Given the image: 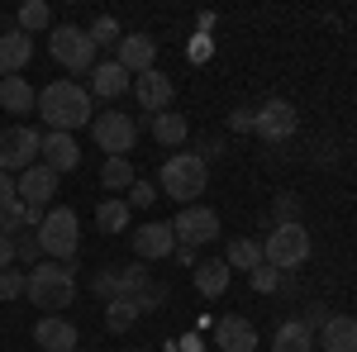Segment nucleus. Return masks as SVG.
<instances>
[{"label":"nucleus","instance_id":"49530a36","mask_svg":"<svg viewBox=\"0 0 357 352\" xmlns=\"http://www.w3.org/2000/svg\"><path fill=\"white\" fill-rule=\"evenodd\" d=\"M77 352H82V348H77Z\"/></svg>","mask_w":357,"mask_h":352},{"label":"nucleus","instance_id":"a211bd4d","mask_svg":"<svg viewBox=\"0 0 357 352\" xmlns=\"http://www.w3.org/2000/svg\"><path fill=\"white\" fill-rule=\"evenodd\" d=\"M38 162L53 167L57 176H62V171H77V167H82V148H77V138H72V134H43V153H38Z\"/></svg>","mask_w":357,"mask_h":352},{"label":"nucleus","instance_id":"5701e85b","mask_svg":"<svg viewBox=\"0 0 357 352\" xmlns=\"http://www.w3.org/2000/svg\"><path fill=\"white\" fill-rule=\"evenodd\" d=\"M143 124L153 129V138L162 143V148H181L186 138H191V124H186V114H143Z\"/></svg>","mask_w":357,"mask_h":352},{"label":"nucleus","instance_id":"f03ea898","mask_svg":"<svg viewBox=\"0 0 357 352\" xmlns=\"http://www.w3.org/2000/svg\"><path fill=\"white\" fill-rule=\"evenodd\" d=\"M24 296L33 300L38 309L62 314V309L77 300V276H72V267H62V262H38V267H29Z\"/></svg>","mask_w":357,"mask_h":352},{"label":"nucleus","instance_id":"c9c22d12","mask_svg":"<svg viewBox=\"0 0 357 352\" xmlns=\"http://www.w3.org/2000/svg\"><path fill=\"white\" fill-rule=\"evenodd\" d=\"M24 281H29V271L5 267V271H0V300H20V296H24Z\"/></svg>","mask_w":357,"mask_h":352},{"label":"nucleus","instance_id":"e433bc0d","mask_svg":"<svg viewBox=\"0 0 357 352\" xmlns=\"http://www.w3.org/2000/svg\"><path fill=\"white\" fill-rule=\"evenodd\" d=\"M134 305H138V314H153V309H162V305H167V286H148V291H138Z\"/></svg>","mask_w":357,"mask_h":352},{"label":"nucleus","instance_id":"9d476101","mask_svg":"<svg viewBox=\"0 0 357 352\" xmlns=\"http://www.w3.org/2000/svg\"><path fill=\"white\" fill-rule=\"evenodd\" d=\"M91 134H96V143H100V153L124 158V153L138 143V124L129 119V114L110 109V114H96V119H91Z\"/></svg>","mask_w":357,"mask_h":352},{"label":"nucleus","instance_id":"f3484780","mask_svg":"<svg viewBox=\"0 0 357 352\" xmlns=\"http://www.w3.org/2000/svg\"><path fill=\"white\" fill-rule=\"evenodd\" d=\"M29 57H33V38H29L24 29L0 33V82H5V77H20L29 67Z\"/></svg>","mask_w":357,"mask_h":352},{"label":"nucleus","instance_id":"4468645a","mask_svg":"<svg viewBox=\"0 0 357 352\" xmlns=\"http://www.w3.org/2000/svg\"><path fill=\"white\" fill-rule=\"evenodd\" d=\"M134 252L143 257V262H162V257H172V252H176V234H172V224H162V219L138 224V229H134Z\"/></svg>","mask_w":357,"mask_h":352},{"label":"nucleus","instance_id":"423d86ee","mask_svg":"<svg viewBox=\"0 0 357 352\" xmlns=\"http://www.w3.org/2000/svg\"><path fill=\"white\" fill-rule=\"evenodd\" d=\"M48 53H53V62L67 67V72H91V67H96V43H91V33L77 29V24L48 29Z\"/></svg>","mask_w":357,"mask_h":352},{"label":"nucleus","instance_id":"a878e982","mask_svg":"<svg viewBox=\"0 0 357 352\" xmlns=\"http://www.w3.org/2000/svg\"><path fill=\"white\" fill-rule=\"evenodd\" d=\"M314 343V333L301 324V319H286V324H276L272 333V352H310Z\"/></svg>","mask_w":357,"mask_h":352},{"label":"nucleus","instance_id":"6e6552de","mask_svg":"<svg viewBox=\"0 0 357 352\" xmlns=\"http://www.w3.org/2000/svg\"><path fill=\"white\" fill-rule=\"evenodd\" d=\"M172 234L176 247H205L220 238V215L210 205H181V215L172 219Z\"/></svg>","mask_w":357,"mask_h":352},{"label":"nucleus","instance_id":"c85d7f7f","mask_svg":"<svg viewBox=\"0 0 357 352\" xmlns=\"http://www.w3.org/2000/svg\"><path fill=\"white\" fill-rule=\"evenodd\" d=\"M96 229H105V234H119V229H129V200H105L100 210H96Z\"/></svg>","mask_w":357,"mask_h":352},{"label":"nucleus","instance_id":"473e14b6","mask_svg":"<svg viewBox=\"0 0 357 352\" xmlns=\"http://www.w3.org/2000/svg\"><path fill=\"white\" fill-rule=\"evenodd\" d=\"M248 281H252V291H257V296H276L286 276H281L276 267H267V262H262V267H252V271H248Z\"/></svg>","mask_w":357,"mask_h":352},{"label":"nucleus","instance_id":"c03bdc74","mask_svg":"<svg viewBox=\"0 0 357 352\" xmlns=\"http://www.w3.org/2000/svg\"><path fill=\"white\" fill-rule=\"evenodd\" d=\"M10 195H15V176H10V171H0V205H5Z\"/></svg>","mask_w":357,"mask_h":352},{"label":"nucleus","instance_id":"412c9836","mask_svg":"<svg viewBox=\"0 0 357 352\" xmlns=\"http://www.w3.org/2000/svg\"><path fill=\"white\" fill-rule=\"evenodd\" d=\"M43 224V210H33V205H24L20 195H10L5 205H0V234L10 238V234H24V229H38Z\"/></svg>","mask_w":357,"mask_h":352},{"label":"nucleus","instance_id":"1a4fd4ad","mask_svg":"<svg viewBox=\"0 0 357 352\" xmlns=\"http://www.w3.org/2000/svg\"><path fill=\"white\" fill-rule=\"evenodd\" d=\"M296 129H301V114L291 100H262L252 109V134L267 143H286V138H296Z\"/></svg>","mask_w":357,"mask_h":352},{"label":"nucleus","instance_id":"79ce46f5","mask_svg":"<svg viewBox=\"0 0 357 352\" xmlns=\"http://www.w3.org/2000/svg\"><path fill=\"white\" fill-rule=\"evenodd\" d=\"M5 267H15V238L0 234V271H5Z\"/></svg>","mask_w":357,"mask_h":352},{"label":"nucleus","instance_id":"9b49d317","mask_svg":"<svg viewBox=\"0 0 357 352\" xmlns=\"http://www.w3.org/2000/svg\"><path fill=\"white\" fill-rule=\"evenodd\" d=\"M91 286H96V296L105 300V305H110V300H134L138 291H148V286H153V276H148V267H124V271H96V281H91Z\"/></svg>","mask_w":357,"mask_h":352},{"label":"nucleus","instance_id":"37998d69","mask_svg":"<svg viewBox=\"0 0 357 352\" xmlns=\"http://www.w3.org/2000/svg\"><path fill=\"white\" fill-rule=\"evenodd\" d=\"M172 257H176V262H181V267H200V262H195V247H176V252H172Z\"/></svg>","mask_w":357,"mask_h":352},{"label":"nucleus","instance_id":"7c9ffc66","mask_svg":"<svg viewBox=\"0 0 357 352\" xmlns=\"http://www.w3.org/2000/svg\"><path fill=\"white\" fill-rule=\"evenodd\" d=\"M105 324H110V333H129L138 324V305L134 300H110L105 305Z\"/></svg>","mask_w":357,"mask_h":352},{"label":"nucleus","instance_id":"2eb2a0df","mask_svg":"<svg viewBox=\"0 0 357 352\" xmlns=\"http://www.w3.org/2000/svg\"><path fill=\"white\" fill-rule=\"evenodd\" d=\"M33 343L43 352H77L82 333H77L72 319H62V314H43V319L33 324Z\"/></svg>","mask_w":357,"mask_h":352},{"label":"nucleus","instance_id":"f257e3e1","mask_svg":"<svg viewBox=\"0 0 357 352\" xmlns=\"http://www.w3.org/2000/svg\"><path fill=\"white\" fill-rule=\"evenodd\" d=\"M96 95L86 91V86L67 82V77H57L38 91V119L48 124V134H77L82 124L96 119V105H91Z\"/></svg>","mask_w":357,"mask_h":352},{"label":"nucleus","instance_id":"6ab92c4d","mask_svg":"<svg viewBox=\"0 0 357 352\" xmlns=\"http://www.w3.org/2000/svg\"><path fill=\"white\" fill-rule=\"evenodd\" d=\"M129 86H134V77H129V72L110 57V62H96V67H91V86H86V91H91V95H100V100H119Z\"/></svg>","mask_w":357,"mask_h":352},{"label":"nucleus","instance_id":"393cba45","mask_svg":"<svg viewBox=\"0 0 357 352\" xmlns=\"http://www.w3.org/2000/svg\"><path fill=\"white\" fill-rule=\"evenodd\" d=\"M0 105L10 109V114H29V109H38V91L24 77H5L0 82Z\"/></svg>","mask_w":357,"mask_h":352},{"label":"nucleus","instance_id":"cd10ccee","mask_svg":"<svg viewBox=\"0 0 357 352\" xmlns=\"http://www.w3.org/2000/svg\"><path fill=\"white\" fill-rule=\"evenodd\" d=\"M138 176L134 167H129V158H105V167H100V186L105 190H129Z\"/></svg>","mask_w":357,"mask_h":352},{"label":"nucleus","instance_id":"0eeeda50","mask_svg":"<svg viewBox=\"0 0 357 352\" xmlns=\"http://www.w3.org/2000/svg\"><path fill=\"white\" fill-rule=\"evenodd\" d=\"M43 153V134L29 124H10L0 129V171H29Z\"/></svg>","mask_w":357,"mask_h":352},{"label":"nucleus","instance_id":"20e7f679","mask_svg":"<svg viewBox=\"0 0 357 352\" xmlns=\"http://www.w3.org/2000/svg\"><path fill=\"white\" fill-rule=\"evenodd\" d=\"M310 229H305V219L301 224H276L272 234H267V243H262V262L267 267H276L281 276H291L296 267H305L310 262Z\"/></svg>","mask_w":357,"mask_h":352},{"label":"nucleus","instance_id":"c756f323","mask_svg":"<svg viewBox=\"0 0 357 352\" xmlns=\"http://www.w3.org/2000/svg\"><path fill=\"white\" fill-rule=\"evenodd\" d=\"M53 24V10H48V0H24L20 5V29H24L29 38L38 33V29H48Z\"/></svg>","mask_w":357,"mask_h":352},{"label":"nucleus","instance_id":"4c0bfd02","mask_svg":"<svg viewBox=\"0 0 357 352\" xmlns=\"http://www.w3.org/2000/svg\"><path fill=\"white\" fill-rule=\"evenodd\" d=\"M329 314H333L329 305H319V300H314V305H305V314H301V324H305V328H310V333H319V328L329 324Z\"/></svg>","mask_w":357,"mask_h":352},{"label":"nucleus","instance_id":"bb28decb","mask_svg":"<svg viewBox=\"0 0 357 352\" xmlns=\"http://www.w3.org/2000/svg\"><path fill=\"white\" fill-rule=\"evenodd\" d=\"M224 262H229V271L262 267V243H257V238H234V243H229V252H224Z\"/></svg>","mask_w":357,"mask_h":352},{"label":"nucleus","instance_id":"ddd939ff","mask_svg":"<svg viewBox=\"0 0 357 352\" xmlns=\"http://www.w3.org/2000/svg\"><path fill=\"white\" fill-rule=\"evenodd\" d=\"M114 62H119L129 77L153 72V62H158V38H153V33H124L119 48H114Z\"/></svg>","mask_w":357,"mask_h":352},{"label":"nucleus","instance_id":"dca6fc26","mask_svg":"<svg viewBox=\"0 0 357 352\" xmlns=\"http://www.w3.org/2000/svg\"><path fill=\"white\" fill-rule=\"evenodd\" d=\"M134 95H138V105L148 109V114H162L167 105H172V95H176V86H172V77L167 72H143V77H134Z\"/></svg>","mask_w":357,"mask_h":352},{"label":"nucleus","instance_id":"ea45409f","mask_svg":"<svg viewBox=\"0 0 357 352\" xmlns=\"http://www.w3.org/2000/svg\"><path fill=\"white\" fill-rule=\"evenodd\" d=\"M220 153H224V143H220V138H205V143H200V153H195V158H200V162L210 167V162H215V158H220Z\"/></svg>","mask_w":357,"mask_h":352},{"label":"nucleus","instance_id":"f704fd0d","mask_svg":"<svg viewBox=\"0 0 357 352\" xmlns=\"http://www.w3.org/2000/svg\"><path fill=\"white\" fill-rule=\"evenodd\" d=\"M38 229H24L20 238H15V262H29V267H38Z\"/></svg>","mask_w":357,"mask_h":352},{"label":"nucleus","instance_id":"f8f14e48","mask_svg":"<svg viewBox=\"0 0 357 352\" xmlns=\"http://www.w3.org/2000/svg\"><path fill=\"white\" fill-rule=\"evenodd\" d=\"M15 195L33 205V210H53V195H57V171L43 162H33L29 171H20V181H15Z\"/></svg>","mask_w":357,"mask_h":352},{"label":"nucleus","instance_id":"a19ab883","mask_svg":"<svg viewBox=\"0 0 357 352\" xmlns=\"http://www.w3.org/2000/svg\"><path fill=\"white\" fill-rule=\"evenodd\" d=\"M229 129H238V134H252V109H234V114H229Z\"/></svg>","mask_w":357,"mask_h":352},{"label":"nucleus","instance_id":"a18cd8bd","mask_svg":"<svg viewBox=\"0 0 357 352\" xmlns=\"http://www.w3.org/2000/svg\"><path fill=\"white\" fill-rule=\"evenodd\" d=\"M129 352H153V348H129Z\"/></svg>","mask_w":357,"mask_h":352},{"label":"nucleus","instance_id":"aec40b11","mask_svg":"<svg viewBox=\"0 0 357 352\" xmlns=\"http://www.w3.org/2000/svg\"><path fill=\"white\" fill-rule=\"evenodd\" d=\"M215 343H220V352H257V328L243 314H229L215 324Z\"/></svg>","mask_w":357,"mask_h":352},{"label":"nucleus","instance_id":"72a5a7b5","mask_svg":"<svg viewBox=\"0 0 357 352\" xmlns=\"http://www.w3.org/2000/svg\"><path fill=\"white\" fill-rule=\"evenodd\" d=\"M272 219H276V224H301V195L281 190V195L272 200Z\"/></svg>","mask_w":357,"mask_h":352},{"label":"nucleus","instance_id":"2f4dec72","mask_svg":"<svg viewBox=\"0 0 357 352\" xmlns=\"http://www.w3.org/2000/svg\"><path fill=\"white\" fill-rule=\"evenodd\" d=\"M86 33H91L96 53H100V48H119V38H124V33H119V20H114V15H100L96 24L86 29Z\"/></svg>","mask_w":357,"mask_h":352},{"label":"nucleus","instance_id":"7ed1b4c3","mask_svg":"<svg viewBox=\"0 0 357 352\" xmlns=\"http://www.w3.org/2000/svg\"><path fill=\"white\" fill-rule=\"evenodd\" d=\"M205 186H210V167L200 162L195 153H172L162 162V171H158V190L172 195V200H181V205L200 200Z\"/></svg>","mask_w":357,"mask_h":352},{"label":"nucleus","instance_id":"58836bf2","mask_svg":"<svg viewBox=\"0 0 357 352\" xmlns=\"http://www.w3.org/2000/svg\"><path fill=\"white\" fill-rule=\"evenodd\" d=\"M153 195H162V190H153V181H134L129 186V210H148Z\"/></svg>","mask_w":357,"mask_h":352},{"label":"nucleus","instance_id":"4be33fe9","mask_svg":"<svg viewBox=\"0 0 357 352\" xmlns=\"http://www.w3.org/2000/svg\"><path fill=\"white\" fill-rule=\"evenodd\" d=\"M324 352H357V319L353 314H329V324L319 328Z\"/></svg>","mask_w":357,"mask_h":352},{"label":"nucleus","instance_id":"b1692460","mask_svg":"<svg viewBox=\"0 0 357 352\" xmlns=\"http://www.w3.org/2000/svg\"><path fill=\"white\" fill-rule=\"evenodd\" d=\"M229 281H234V271H229V262H224V257L200 262V267H195V291H200L205 300H220L224 291H229Z\"/></svg>","mask_w":357,"mask_h":352},{"label":"nucleus","instance_id":"39448f33","mask_svg":"<svg viewBox=\"0 0 357 352\" xmlns=\"http://www.w3.org/2000/svg\"><path fill=\"white\" fill-rule=\"evenodd\" d=\"M38 247H43L53 262L77 257V252H82V219H77V210H67V205L43 210V224H38Z\"/></svg>","mask_w":357,"mask_h":352}]
</instances>
